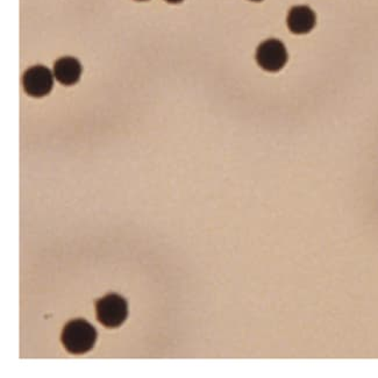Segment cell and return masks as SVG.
<instances>
[{
    "mask_svg": "<svg viewBox=\"0 0 378 378\" xmlns=\"http://www.w3.org/2000/svg\"><path fill=\"white\" fill-rule=\"evenodd\" d=\"M251 1H262V0H251Z\"/></svg>",
    "mask_w": 378,
    "mask_h": 378,
    "instance_id": "cell-8",
    "label": "cell"
},
{
    "mask_svg": "<svg viewBox=\"0 0 378 378\" xmlns=\"http://www.w3.org/2000/svg\"><path fill=\"white\" fill-rule=\"evenodd\" d=\"M256 62L263 70L276 73L283 69L288 62V51L283 42L269 38L256 49Z\"/></svg>",
    "mask_w": 378,
    "mask_h": 378,
    "instance_id": "cell-3",
    "label": "cell"
},
{
    "mask_svg": "<svg viewBox=\"0 0 378 378\" xmlns=\"http://www.w3.org/2000/svg\"><path fill=\"white\" fill-rule=\"evenodd\" d=\"M317 16L315 11L305 5L295 6L288 13L286 25L293 34H308L315 28Z\"/></svg>",
    "mask_w": 378,
    "mask_h": 378,
    "instance_id": "cell-5",
    "label": "cell"
},
{
    "mask_svg": "<svg viewBox=\"0 0 378 378\" xmlns=\"http://www.w3.org/2000/svg\"><path fill=\"white\" fill-rule=\"evenodd\" d=\"M54 78V73L47 67L36 65L29 68L23 75V89L32 97H45L53 89Z\"/></svg>",
    "mask_w": 378,
    "mask_h": 378,
    "instance_id": "cell-4",
    "label": "cell"
},
{
    "mask_svg": "<svg viewBox=\"0 0 378 378\" xmlns=\"http://www.w3.org/2000/svg\"><path fill=\"white\" fill-rule=\"evenodd\" d=\"M97 319L105 327L115 328L127 319V302L117 293H110L95 303Z\"/></svg>",
    "mask_w": 378,
    "mask_h": 378,
    "instance_id": "cell-2",
    "label": "cell"
},
{
    "mask_svg": "<svg viewBox=\"0 0 378 378\" xmlns=\"http://www.w3.org/2000/svg\"><path fill=\"white\" fill-rule=\"evenodd\" d=\"M61 340L70 354H85L93 350L97 340V331L83 319H75L64 326Z\"/></svg>",
    "mask_w": 378,
    "mask_h": 378,
    "instance_id": "cell-1",
    "label": "cell"
},
{
    "mask_svg": "<svg viewBox=\"0 0 378 378\" xmlns=\"http://www.w3.org/2000/svg\"><path fill=\"white\" fill-rule=\"evenodd\" d=\"M55 80L63 85H73L80 80L82 75V65L80 61L71 56L60 58L56 61L53 69Z\"/></svg>",
    "mask_w": 378,
    "mask_h": 378,
    "instance_id": "cell-6",
    "label": "cell"
},
{
    "mask_svg": "<svg viewBox=\"0 0 378 378\" xmlns=\"http://www.w3.org/2000/svg\"><path fill=\"white\" fill-rule=\"evenodd\" d=\"M137 1H146V0H137Z\"/></svg>",
    "mask_w": 378,
    "mask_h": 378,
    "instance_id": "cell-9",
    "label": "cell"
},
{
    "mask_svg": "<svg viewBox=\"0 0 378 378\" xmlns=\"http://www.w3.org/2000/svg\"><path fill=\"white\" fill-rule=\"evenodd\" d=\"M167 3L169 4H179L183 1V0H166Z\"/></svg>",
    "mask_w": 378,
    "mask_h": 378,
    "instance_id": "cell-7",
    "label": "cell"
}]
</instances>
